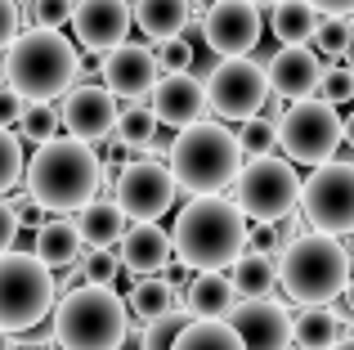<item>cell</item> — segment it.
<instances>
[{"label":"cell","mask_w":354,"mask_h":350,"mask_svg":"<svg viewBox=\"0 0 354 350\" xmlns=\"http://www.w3.org/2000/svg\"><path fill=\"white\" fill-rule=\"evenodd\" d=\"M171 247L184 270L193 274H229V265L247 252V216L234 198H189L175 216Z\"/></svg>","instance_id":"cell-1"},{"label":"cell","mask_w":354,"mask_h":350,"mask_svg":"<svg viewBox=\"0 0 354 350\" xmlns=\"http://www.w3.org/2000/svg\"><path fill=\"white\" fill-rule=\"evenodd\" d=\"M23 184H27V198L41 211H54V216L81 211L99 193V153L90 144H77L68 135H59V140L41 144L27 158Z\"/></svg>","instance_id":"cell-2"},{"label":"cell","mask_w":354,"mask_h":350,"mask_svg":"<svg viewBox=\"0 0 354 350\" xmlns=\"http://www.w3.org/2000/svg\"><path fill=\"white\" fill-rule=\"evenodd\" d=\"M166 167H171L175 189L193 193V198H220L225 189H234L242 171V149L238 135L225 122H193L184 131H175L171 149H166Z\"/></svg>","instance_id":"cell-3"},{"label":"cell","mask_w":354,"mask_h":350,"mask_svg":"<svg viewBox=\"0 0 354 350\" xmlns=\"http://www.w3.org/2000/svg\"><path fill=\"white\" fill-rule=\"evenodd\" d=\"M77 77H81L77 45L63 32L27 27L5 50V86L23 104H54V99H63L77 86Z\"/></svg>","instance_id":"cell-4"},{"label":"cell","mask_w":354,"mask_h":350,"mask_svg":"<svg viewBox=\"0 0 354 350\" xmlns=\"http://www.w3.org/2000/svg\"><path fill=\"white\" fill-rule=\"evenodd\" d=\"M50 337L59 350H121L130 337V310L117 288L81 283L54 301Z\"/></svg>","instance_id":"cell-5"},{"label":"cell","mask_w":354,"mask_h":350,"mask_svg":"<svg viewBox=\"0 0 354 350\" xmlns=\"http://www.w3.org/2000/svg\"><path fill=\"white\" fill-rule=\"evenodd\" d=\"M350 270L354 265L346 256V243L310 229V234L292 238V243L283 247V256H278V288H283L301 310L332 306V301L346 292Z\"/></svg>","instance_id":"cell-6"},{"label":"cell","mask_w":354,"mask_h":350,"mask_svg":"<svg viewBox=\"0 0 354 350\" xmlns=\"http://www.w3.org/2000/svg\"><path fill=\"white\" fill-rule=\"evenodd\" d=\"M54 301H59V283L32 252L0 256V333L27 337L54 315Z\"/></svg>","instance_id":"cell-7"},{"label":"cell","mask_w":354,"mask_h":350,"mask_svg":"<svg viewBox=\"0 0 354 350\" xmlns=\"http://www.w3.org/2000/svg\"><path fill=\"white\" fill-rule=\"evenodd\" d=\"M234 207L256 225H283L301 207V175L287 158H256L242 162L234 180Z\"/></svg>","instance_id":"cell-8"},{"label":"cell","mask_w":354,"mask_h":350,"mask_svg":"<svg viewBox=\"0 0 354 350\" xmlns=\"http://www.w3.org/2000/svg\"><path fill=\"white\" fill-rule=\"evenodd\" d=\"M341 117L332 104L323 99H305V104H292L283 108L278 117V149L287 153V162H301V167H328L337 162V149H341Z\"/></svg>","instance_id":"cell-9"},{"label":"cell","mask_w":354,"mask_h":350,"mask_svg":"<svg viewBox=\"0 0 354 350\" xmlns=\"http://www.w3.org/2000/svg\"><path fill=\"white\" fill-rule=\"evenodd\" d=\"M301 211L314 234H354V162H328L301 180Z\"/></svg>","instance_id":"cell-10"},{"label":"cell","mask_w":354,"mask_h":350,"mask_svg":"<svg viewBox=\"0 0 354 350\" xmlns=\"http://www.w3.org/2000/svg\"><path fill=\"white\" fill-rule=\"evenodd\" d=\"M202 86H207V108L220 122H251L269 104V77L256 59H220Z\"/></svg>","instance_id":"cell-11"},{"label":"cell","mask_w":354,"mask_h":350,"mask_svg":"<svg viewBox=\"0 0 354 350\" xmlns=\"http://www.w3.org/2000/svg\"><path fill=\"white\" fill-rule=\"evenodd\" d=\"M175 180H171V167L166 162H153V158H135L117 180V207L130 225H157L166 211L175 207Z\"/></svg>","instance_id":"cell-12"},{"label":"cell","mask_w":354,"mask_h":350,"mask_svg":"<svg viewBox=\"0 0 354 350\" xmlns=\"http://www.w3.org/2000/svg\"><path fill=\"white\" fill-rule=\"evenodd\" d=\"M260 9L247 0H216V5L202 14V41L216 59H247L260 45Z\"/></svg>","instance_id":"cell-13"},{"label":"cell","mask_w":354,"mask_h":350,"mask_svg":"<svg viewBox=\"0 0 354 350\" xmlns=\"http://www.w3.org/2000/svg\"><path fill=\"white\" fill-rule=\"evenodd\" d=\"M117 99L108 95L104 86H90V81H81V86H72L68 95L59 99V126H68V140L77 144H99L108 140V135L117 131Z\"/></svg>","instance_id":"cell-14"},{"label":"cell","mask_w":354,"mask_h":350,"mask_svg":"<svg viewBox=\"0 0 354 350\" xmlns=\"http://www.w3.org/2000/svg\"><path fill=\"white\" fill-rule=\"evenodd\" d=\"M157 54L148 50V45H117V50H108L104 59H99V86L108 90L113 99H130V104H139V99L153 95L157 86Z\"/></svg>","instance_id":"cell-15"},{"label":"cell","mask_w":354,"mask_h":350,"mask_svg":"<svg viewBox=\"0 0 354 350\" xmlns=\"http://www.w3.org/2000/svg\"><path fill=\"white\" fill-rule=\"evenodd\" d=\"M130 27H135V14H130L126 0H77L72 9V32H77V45L104 59L108 50L126 45Z\"/></svg>","instance_id":"cell-16"},{"label":"cell","mask_w":354,"mask_h":350,"mask_svg":"<svg viewBox=\"0 0 354 350\" xmlns=\"http://www.w3.org/2000/svg\"><path fill=\"white\" fill-rule=\"evenodd\" d=\"M229 328L238 333L242 350H292V315L283 301H238Z\"/></svg>","instance_id":"cell-17"},{"label":"cell","mask_w":354,"mask_h":350,"mask_svg":"<svg viewBox=\"0 0 354 350\" xmlns=\"http://www.w3.org/2000/svg\"><path fill=\"white\" fill-rule=\"evenodd\" d=\"M265 77H269V95L287 99V104H305V99L319 95L323 59L310 45H283V50L265 63Z\"/></svg>","instance_id":"cell-18"},{"label":"cell","mask_w":354,"mask_h":350,"mask_svg":"<svg viewBox=\"0 0 354 350\" xmlns=\"http://www.w3.org/2000/svg\"><path fill=\"white\" fill-rule=\"evenodd\" d=\"M148 113L157 117V126H184L202 122L207 117V86H202L193 72H180V77H157L153 95H148Z\"/></svg>","instance_id":"cell-19"},{"label":"cell","mask_w":354,"mask_h":350,"mask_svg":"<svg viewBox=\"0 0 354 350\" xmlns=\"http://www.w3.org/2000/svg\"><path fill=\"white\" fill-rule=\"evenodd\" d=\"M175 247H171V234L162 225H130L117 243V261L121 270H130L135 279H153L171 265Z\"/></svg>","instance_id":"cell-20"},{"label":"cell","mask_w":354,"mask_h":350,"mask_svg":"<svg viewBox=\"0 0 354 350\" xmlns=\"http://www.w3.org/2000/svg\"><path fill=\"white\" fill-rule=\"evenodd\" d=\"M180 306L189 310V319H229L238 306V292L229 274H193L189 288L180 292Z\"/></svg>","instance_id":"cell-21"},{"label":"cell","mask_w":354,"mask_h":350,"mask_svg":"<svg viewBox=\"0 0 354 350\" xmlns=\"http://www.w3.org/2000/svg\"><path fill=\"white\" fill-rule=\"evenodd\" d=\"M135 14V27L148 36V41H180L189 32V18H193V0H135L130 5Z\"/></svg>","instance_id":"cell-22"},{"label":"cell","mask_w":354,"mask_h":350,"mask_svg":"<svg viewBox=\"0 0 354 350\" xmlns=\"http://www.w3.org/2000/svg\"><path fill=\"white\" fill-rule=\"evenodd\" d=\"M72 225H77L81 247H90V252H113V247L121 243V234L130 229L113 198H95L90 207H81Z\"/></svg>","instance_id":"cell-23"},{"label":"cell","mask_w":354,"mask_h":350,"mask_svg":"<svg viewBox=\"0 0 354 350\" xmlns=\"http://www.w3.org/2000/svg\"><path fill=\"white\" fill-rule=\"evenodd\" d=\"M32 256L45 265V270H68V265H77L81 261V238H77V225L72 220H63V216H54V220H45L41 229H36V247H32Z\"/></svg>","instance_id":"cell-24"},{"label":"cell","mask_w":354,"mask_h":350,"mask_svg":"<svg viewBox=\"0 0 354 350\" xmlns=\"http://www.w3.org/2000/svg\"><path fill=\"white\" fill-rule=\"evenodd\" d=\"M126 310L148 328V324H157V319H166L171 310H184V306H180V288H175L166 274L135 279V288H130V297H126Z\"/></svg>","instance_id":"cell-25"},{"label":"cell","mask_w":354,"mask_h":350,"mask_svg":"<svg viewBox=\"0 0 354 350\" xmlns=\"http://www.w3.org/2000/svg\"><path fill=\"white\" fill-rule=\"evenodd\" d=\"M229 283H234L238 301H269L278 288V261L274 256H256L242 252L234 265H229Z\"/></svg>","instance_id":"cell-26"},{"label":"cell","mask_w":354,"mask_h":350,"mask_svg":"<svg viewBox=\"0 0 354 350\" xmlns=\"http://www.w3.org/2000/svg\"><path fill=\"white\" fill-rule=\"evenodd\" d=\"M337 342H341V310L337 306H310L292 319L296 350H332Z\"/></svg>","instance_id":"cell-27"},{"label":"cell","mask_w":354,"mask_h":350,"mask_svg":"<svg viewBox=\"0 0 354 350\" xmlns=\"http://www.w3.org/2000/svg\"><path fill=\"white\" fill-rule=\"evenodd\" d=\"M314 27H319V14H314L305 0H283V5H274V14H269V32L283 45L314 41Z\"/></svg>","instance_id":"cell-28"},{"label":"cell","mask_w":354,"mask_h":350,"mask_svg":"<svg viewBox=\"0 0 354 350\" xmlns=\"http://www.w3.org/2000/svg\"><path fill=\"white\" fill-rule=\"evenodd\" d=\"M175 350H242V342L229 328V319H193L180 333Z\"/></svg>","instance_id":"cell-29"},{"label":"cell","mask_w":354,"mask_h":350,"mask_svg":"<svg viewBox=\"0 0 354 350\" xmlns=\"http://www.w3.org/2000/svg\"><path fill=\"white\" fill-rule=\"evenodd\" d=\"M113 135L126 153H144V149H153V140H157V117L148 113L144 104H130V108H121Z\"/></svg>","instance_id":"cell-30"},{"label":"cell","mask_w":354,"mask_h":350,"mask_svg":"<svg viewBox=\"0 0 354 350\" xmlns=\"http://www.w3.org/2000/svg\"><path fill=\"white\" fill-rule=\"evenodd\" d=\"M238 149H242V162H256V158H274L278 149V122L274 117H251V122L238 126Z\"/></svg>","instance_id":"cell-31"},{"label":"cell","mask_w":354,"mask_h":350,"mask_svg":"<svg viewBox=\"0 0 354 350\" xmlns=\"http://www.w3.org/2000/svg\"><path fill=\"white\" fill-rule=\"evenodd\" d=\"M346 50H354V23L350 18H319L314 27V54H328V59H341Z\"/></svg>","instance_id":"cell-32"},{"label":"cell","mask_w":354,"mask_h":350,"mask_svg":"<svg viewBox=\"0 0 354 350\" xmlns=\"http://www.w3.org/2000/svg\"><path fill=\"white\" fill-rule=\"evenodd\" d=\"M18 140H32L36 149L50 140H59V113L50 104H27L23 108V122H18Z\"/></svg>","instance_id":"cell-33"},{"label":"cell","mask_w":354,"mask_h":350,"mask_svg":"<svg viewBox=\"0 0 354 350\" xmlns=\"http://www.w3.org/2000/svg\"><path fill=\"white\" fill-rule=\"evenodd\" d=\"M189 324H193L189 310H171L166 319H157V324H148L139 333V350H175V342H180V333Z\"/></svg>","instance_id":"cell-34"},{"label":"cell","mask_w":354,"mask_h":350,"mask_svg":"<svg viewBox=\"0 0 354 350\" xmlns=\"http://www.w3.org/2000/svg\"><path fill=\"white\" fill-rule=\"evenodd\" d=\"M18 9L32 18V27H41V32H59L63 23H72L77 0H23Z\"/></svg>","instance_id":"cell-35"},{"label":"cell","mask_w":354,"mask_h":350,"mask_svg":"<svg viewBox=\"0 0 354 350\" xmlns=\"http://www.w3.org/2000/svg\"><path fill=\"white\" fill-rule=\"evenodd\" d=\"M23 171H27L23 140H18L14 131H5V126H0V193L14 189V184L23 180Z\"/></svg>","instance_id":"cell-36"},{"label":"cell","mask_w":354,"mask_h":350,"mask_svg":"<svg viewBox=\"0 0 354 350\" xmlns=\"http://www.w3.org/2000/svg\"><path fill=\"white\" fill-rule=\"evenodd\" d=\"M117 274H121V261H117L113 252H90V256H81V279H86L90 288H113Z\"/></svg>","instance_id":"cell-37"},{"label":"cell","mask_w":354,"mask_h":350,"mask_svg":"<svg viewBox=\"0 0 354 350\" xmlns=\"http://www.w3.org/2000/svg\"><path fill=\"white\" fill-rule=\"evenodd\" d=\"M157 72H162V77H180V72H193V45L184 41H162L157 45Z\"/></svg>","instance_id":"cell-38"},{"label":"cell","mask_w":354,"mask_h":350,"mask_svg":"<svg viewBox=\"0 0 354 350\" xmlns=\"http://www.w3.org/2000/svg\"><path fill=\"white\" fill-rule=\"evenodd\" d=\"M314 99H323V104H350L354 99V77H350V68H323V81H319V95Z\"/></svg>","instance_id":"cell-39"},{"label":"cell","mask_w":354,"mask_h":350,"mask_svg":"<svg viewBox=\"0 0 354 350\" xmlns=\"http://www.w3.org/2000/svg\"><path fill=\"white\" fill-rule=\"evenodd\" d=\"M287 238H283V225H247V252L256 256H283Z\"/></svg>","instance_id":"cell-40"},{"label":"cell","mask_w":354,"mask_h":350,"mask_svg":"<svg viewBox=\"0 0 354 350\" xmlns=\"http://www.w3.org/2000/svg\"><path fill=\"white\" fill-rule=\"evenodd\" d=\"M18 27H23V9L14 0H0V54L18 41Z\"/></svg>","instance_id":"cell-41"},{"label":"cell","mask_w":354,"mask_h":350,"mask_svg":"<svg viewBox=\"0 0 354 350\" xmlns=\"http://www.w3.org/2000/svg\"><path fill=\"white\" fill-rule=\"evenodd\" d=\"M18 216H14V207H9L5 198H0V256L5 252H14V243H18Z\"/></svg>","instance_id":"cell-42"},{"label":"cell","mask_w":354,"mask_h":350,"mask_svg":"<svg viewBox=\"0 0 354 350\" xmlns=\"http://www.w3.org/2000/svg\"><path fill=\"white\" fill-rule=\"evenodd\" d=\"M23 108H27V104H23V99H18L9 86H5V81H0V126H5V131L23 122Z\"/></svg>","instance_id":"cell-43"},{"label":"cell","mask_w":354,"mask_h":350,"mask_svg":"<svg viewBox=\"0 0 354 350\" xmlns=\"http://www.w3.org/2000/svg\"><path fill=\"white\" fill-rule=\"evenodd\" d=\"M305 5H310L319 18H332V14H337V18H350L354 14V0H305Z\"/></svg>","instance_id":"cell-44"},{"label":"cell","mask_w":354,"mask_h":350,"mask_svg":"<svg viewBox=\"0 0 354 350\" xmlns=\"http://www.w3.org/2000/svg\"><path fill=\"white\" fill-rule=\"evenodd\" d=\"M341 301H346V310H341V315H350V319H354V274H350L346 292H341Z\"/></svg>","instance_id":"cell-45"},{"label":"cell","mask_w":354,"mask_h":350,"mask_svg":"<svg viewBox=\"0 0 354 350\" xmlns=\"http://www.w3.org/2000/svg\"><path fill=\"white\" fill-rule=\"evenodd\" d=\"M341 135H346V144L354 149V113H350V117H341Z\"/></svg>","instance_id":"cell-46"},{"label":"cell","mask_w":354,"mask_h":350,"mask_svg":"<svg viewBox=\"0 0 354 350\" xmlns=\"http://www.w3.org/2000/svg\"><path fill=\"white\" fill-rule=\"evenodd\" d=\"M0 350H18V337H9V333H0Z\"/></svg>","instance_id":"cell-47"},{"label":"cell","mask_w":354,"mask_h":350,"mask_svg":"<svg viewBox=\"0 0 354 350\" xmlns=\"http://www.w3.org/2000/svg\"><path fill=\"white\" fill-rule=\"evenodd\" d=\"M332 350H354V337H341V342L332 346Z\"/></svg>","instance_id":"cell-48"},{"label":"cell","mask_w":354,"mask_h":350,"mask_svg":"<svg viewBox=\"0 0 354 350\" xmlns=\"http://www.w3.org/2000/svg\"><path fill=\"white\" fill-rule=\"evenodd\" d=\"M346 256H350V265H354V234L346 238Z\"/></svg>","instance_id":"cell-49"},{"label":"cell","mask_w":354,"mask_h":350,"mask_svg":"<svg viewBox=\"0 0 354 350\" xmlns=\"http://www.w3.org/2000/svg\"><path fill=\"white\" fill-rule=\"evenodd\" d=\"M247 5H256V9H260V5H283V0H247Z\"/></svg>","instance_id":"cell-50"},{"label":"cell","mask_w":354,"mask_h":350,"mask_svg":"<svg viewBox=\"0 0 354 350\" xmlns=\"http://www.w3.org/2000/svg\"><path fill=\"white\" fill-rule=\"evenodd\" d=\"M350 77H354V54H350Z\"/></svg>","instance_id":"cell-51"},{"label":"cell","mask_w":354,"mask_h":350,"mask_svg":"<svg viewBox=\"0 0 354 350\" xmlns=\"http://www.w3.org/2000/svg\"><path fill=\"white\" fill-rule=\"evenodd\" d=\"M350 23H354V14H350Z\"/></svg>","instance_id":"cell-52"},{"label":"cell","mask_w":354,"mask_h":350,"mask_svg":"<svg viewBox=\"0 0 354 350\" xmlns=\"http://www.w3.org/2000/svg\"><path fill=\"white\" fill-rule=\"evenodd\" d=\"M121 350H130V346H121Z\"/></svg>","instance_id":"cell-53"},{"label":"cell","mask_w":354,"mask_h":350,"mask_svg":"<svg viewBox=\"0 0 354 350\" xmlns=\"http://www.w3.org/2000/svg\"><path fill=\"white\" fill-rule=\"evenodd\" d=\"M211 5H216V0H211Z\"/></svg>","instance_id":"cell-54"},{"label":"cell","mask_w":354,"mask_h":350,"mask_svg":"<svg viewBox=\"0 0 354 350\" xmlns=\"http://www.w3.org/2000/svg\"><path fill=\"white\" fill-rule=\"evenodd\" d=\"M54 350H59V346H54Z\"/></svg>","instance_id":"cell-55"}]
</instances>
